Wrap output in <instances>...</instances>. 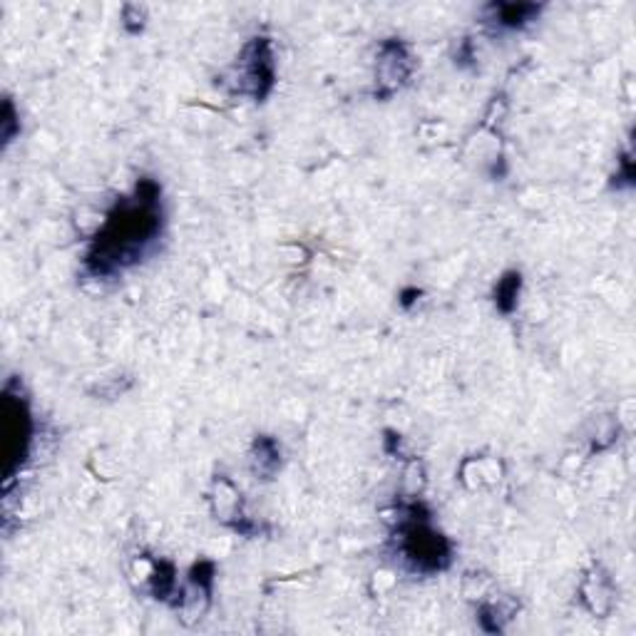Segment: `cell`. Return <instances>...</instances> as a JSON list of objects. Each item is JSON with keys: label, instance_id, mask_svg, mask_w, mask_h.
<instances>
[{"label": "cell", "instance_id": "6da1fadb", "mask_svg": "<svg viewBox=\"0 0 636 636\" xmlns=\"http://www.w3.org/2000/svg\"><path fill=\"white\" fill-rule=\"evenodd\" d=\"M162 232V202L157 182L142 179L130 197L120 199L107 214L85 254V269L92 276H112L145 259Z\"/></svg>", "mask_w": 636, "mask_h": 636}, {"label": "cell", "instance_id": "7a4b0ae2", "mask_svg": "<svg viewBox=\"0 0 636 636\" xmlns=\"http://www.w3.org/2000/svg\"><path fill=\"white\" fill-rule=\"evenodd\" d=\"M400 555L413 564L418 572H440L450 562V545L440 532L430 525L428 512L420 505H410L398 525Z\"/></svg>", "mask_w": 636, "mask_h": 636}, {"label": "cell", "instance_id": "3957f363", "mask_svg": "<svg viewBox=\"0 0 636 636\" xmlns=\"http://www.w3.org/2000/svg\"><path fill=\"white\" fill-rule=\"evenodd\" d=\"M274 80L276 70L269 38H254L252 43L244 48L239 60V92L261 102L271 92Z\"/></svg>", "mask_w": 636, "mask_h": 636}, {"label": "cell", "instance_id": "277c9868", "mask_svg": "<svg viewBox=\"0 0 636 636\" xmlns=\"http://www.w3.org/2000/svg\"><path fill=\"white\" fill-rule=\"evenodd\" d=\"M3 450H6V473H13V468L23 460L30 443V416L20 398L6 393L3 398Z\"/></svg>", "mask_w": 636, "mask_h": 636}, {"label": "cell", "instance_id": "5b68a950", "mask_svg": "<svg viewBox=\"0 0 636 636\" xmlns=\"http://www.w3.org/2000/svg\"><path fill=\"white\" fill-rule=\"evenodd\" d=\"M413 73V58L400 40H388L381 48L378 60V85L383 88L381 95H393L403 82Z\"/></svg>", "mask_w": 636, "mask_h": 636}, {"label": "cell", "instance_id": "8992f818", "mask_svg": "<svg viewBox=\"0 0 636 636\" xmlns=\"http://www.w3.org/2000/svg\"><path fill=\"white\" fill-rule=\"evenodd\" d=\"M490 10L495 13L497 25L502 28H522L530 23V20H535L540 13V8L532 3H500L492 6Z\"/></svg>", "mask_w": 636, "mask_h": 636}, {"label": "cell", "instance_id": "52a82bcc", "mask_svg": "<svg viewBox=\"0 0 636 636\" xmlns=\"http://www.w3.org/2000/svg\"><path fill=\"white\" fill-rule=\"evenodd\" d=\"M279 463H281L279 445H276L271 438H256V443H254V470H256V475L271 478L276 470H279Z\"/></svg>", "mask_w": 636, "mask_h": 636}, {"label": "cell", "instance_id": "ba28073f", "mask_svg": "<svg viewBox=\"0 0 636 636\" xmlns=\"http://www.w3.org/2000/svg\"><path fill=\"white\" fill-rule=\"evenodd\" d=\"M520 274H507L505 279H502L497 284V291H495V301H497V309L502 314H510L512 309H515V304H517V294H520Z\"/></svg>", "mask_w": 636, "mask_h": 636}]
</instances>
